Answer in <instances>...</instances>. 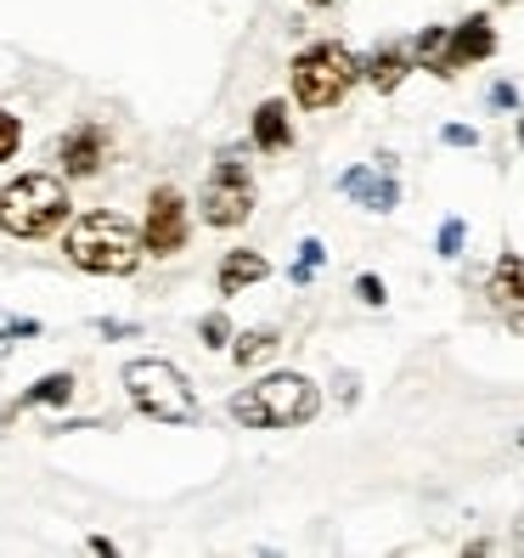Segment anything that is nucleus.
<instances>
[{"label":"nucleus","instance_id":"obj_6","mask_svg":"<svg viewBox=\"0 0 524 558\" xmlns=\"http://www.w3.org/2000/svg\"><path fill=\"white\" fill-rule=\"evenodd\" d=\"M198 209H204L209 226H220V232H232V226H243L254 215V175H248L243 158H220L215 170L204 175Z\"/></svg>","mask_w":524,"mask_h":558},{"label":"nucleus","instance_id":"obj_19","mask_svg":"<svg viewBox=\"0 0 524 558\" xmlns=\"http://www.w3.org/2000/svg\"><path fill=\"white\" fill-rule=\"evenodd\" d=\"M17 142H23V124H17V113L0 108V163H7V158L17 153Z\"/></svg>","mask_w":524,"mask_h":558},{"label":"nucleus","instance_id":"obj_26","mask_svg":"<svg viewBox=\"0 0 524 558\" xmlns=\"http://www.w3.org/2000/svg\"><path fill=\"white\" fill-rule=\"evenodd\" d=\"M310 7H327V0H310Z\"/></svg>","mask_w":524,"mask_h":558},{"label":"nucleus","instance_id":"obj_14","mask_svg":"<svg viewBox=\"0 0 524 558\" xmlns=\"http://www.w3.org/2000/svg\"><path fill=\"white\" fill-rule=\"evenodd\" d=\"M490 300L497 305H524V254H502L497 271H490Z\"/></svg>","mask_w":524,"mask_h":558},{"label":"nucleus","instance_id":"obj_16","mask_svg":"<svg viewBox=\"0 0 524 558\" xmlns=\"http://www.w3.org/2000/svg\"><path fill=\"white\" fill-rule=\"evenodd\" d=\"M277 333L271 327H259V333H243L237 344H232V355H237V367H254V361H266V355H277Z\"/></svg>","mask_w":524,"mask_h":558},{"label":"nucleus","instance_id":"obj_15","mask_svg":"<svg viewBox=\"0 0 524 558\" xmlns=\"http://www.w3.org/2000/svg\"><path fill=\"white\" fill-rule=\"evenodd\" d=\"M62 401H74V373H46L35 389L17 396V407H62Z\"/></svg>","mask_w":524,"mask_h":558},{"label":"nucleus","instance_id":"obj_1","mask_svg":"<svg viewBox=\"0 0 524 558\" xmlns=\"http://www.w3.org/2000/svg\"><path fill=\"white\" fill-rule=\"evenodd\" d=\"M62 248H69V259L80 271H90V277H130L142 266V254H147L142 232L124 215H113V209L80 215L69 226V243H62Z\"/></svg>","mask_w":524,"mask_h":558},{"label":"nucleus","instance_id":"obj_8","mask_svg":"<svg viewBox=\"0 0 524 558\" xmlns=\"http://www.w3.org/2000/svg\"><path fill=\"white\" fill-rule=\"evenodd\" d=\"M490 51H497V28H490V17H463L451 28L446 57H440L435 74H463V69H474V62H485Z\"/></svg>","mask_w":524,"mask_h":558},{"label":"nucleus","instance_id":"obj_10","mask_svg":"<svg viewBox=\"0 0 524 558\" xmlns=\"http://www.w3.org/2000/svg\"><path fill=\"white\" fill-rule=\"evenodd\" d=\"M350 198H362L367 209H378V215H389L395 209V198H401V186L389 181V175H378L373 163H355V170H344V181H339Z\"/></svg>","mask_w":524,"mask_h":558},{"label":"nucleus","instance_id":"obj_12","mask_svg":"<svg viewBox=\"0 0 524 558\" xmlns=\"http://www.w3.org/2000/svg\"><path fill=\"white\" fill-rule=\"evenodd\" d=\"M406 74H412V51H406V46H378V51L367 57V74H362V80H367L373 90H383V96H389Z\"/></svg>","mask_w":524,"mask_h":558},{"label":"nucleus","instance_id":"obj_25","mask_svg":"<svg viewBox=\"0 0 524 558\" xmlns=\"http://www.w3.org/2000/svg\"><path fill=\"white\" fill-rule=\"evenodd\" d=\"M519 142H524V119H519Z\"/></svg>","mask_w":524,"mask_h":558},{"label":"nucleus","instance_id":"obj_22","mask_svg":"<svg viewBox=\"0 0 524 558\" xmlns=\"http://www.w3.org/2000/svg\"><path fill=\"white\" fill-rule=\"evenodd\" d=\"M355 293H362V300H367V305H383V300H389V293H383V282H378L373 271H367L362 282H355Z\"/></svg>","mask_w":524,"mask_h":558},{"label":"nucleus","instance_id":"obj_4","mask_svg":"<svg viewBox=\"0 0 524 558\" xmlns=\"http://www.w3.org/2000/svg\"><path fill=\"white\" fill-rule=\"evenodd\" d=\"M367 74V62L355 57L350 46L339 40H321V46H305L300 57H293V102L321 113V108H333L344 102V90Z\"/></svg>","mask_w":524,"mask_h":558},{"label":"nucleus","instance_id":"obj_21","mask_svg":"<svg viewBox=\"0 0 524 558\" xmlns=\"http://www.w3.org/2000/svg\"><path fill=\"white\" fill-rule=\"evenodd\" d=\"M440 254H446V259L463 254V220H446V226H440Z\"/></svg>","mask_w":524,"mask_h":558},{"label":"nucleus","instance_id":"obj_13","mask_svg":"<svg viewBox=\"0 0 524 558\" xmlns=\"http://www.w3.org/2000/svg\"><path fill=\"white\" fill-rule=\"evenodd\" d=\"M254 147H266V153L293 147V124H288V108L282 102H259L254 108Z\"/></svg>","mask_w":524,"mask_h":558},{"label":"nucleus","instance_id":"obj_18","mask_svg":"<svg viewBox=\"0 0 524 558\" xmlns=\"http://www.w3.org/2000/svg\"><path fill=\"white\" fill-rule=\"evenodd\" d=\"M198 333H204V344H209V350H226V344H232V322H226V316L215 311V316H204Z\"/></svg>","mask_w":524,"mask_h":558},{"label":"nucleus","instance_id":"obj_7","mask_svg":"<svg viewBox=\"0 0 524 558\" xmlns=\"http://www.w3.org/2000/svg\"><path fill=\"white\" fill-rule=\"evenodd\" d=\"M142 243H147V254H158V259H170V254L186 248V198H181L175 186H158L153 198H147Z\"/></svg>","mask_w":524,"mask_h":558},{"label":"nucleus","instance_id":"obj_11","mask_svg":"<svg viewBox=\"0 0 524 558\" xmlns=\"http://www.w3.org/2000/svg\"><path fill=\"white\" fill-rule=\"evenodd\" d=\"M266 277H271V259L254 254V248H232L220 259V293H243V288L266 282Z\"/></svg>","mask_w":524,"mask_h":558},{"label":"nucleus","instance_id":"obj_9","mask_svg":"<svg viewBox=\"0 0 524 558\" xmlns=\"http://www.w3.org/2000/svg\"><path fill=\"white\" fill-rule=\"evenodd\" d=\"M57 158H62V170H69V175H96V170H102V158H108V130L102 124H74L69 136L57 142Z\"/></svg>","mask_w":524,"mask_h":558},{"label":"nucleus","instance_id":"obj_23","mask_svg":"<svg viewBox=\"0 0 524 558\" xmlns=\"http://www.w3.org/2000/svg\"><path fill=\"white\" fill-rule=\"evenodd\" d=\"M446 142H451V147H479V136H474L468 124H451V130H446Z\"/></svg>","mask_w":524,"mask_h":558},{"label":"nucleus","instance_id":"obj_27","mask_svg":"<svg viewBox=\"0 0 524 558\" xmlns=\"http://www.w3.org/2000/svg\"><path fill=\"white\" fill-rule=\"evenodd\" d=\"M502 7H513V0H502Z\"/></svg>","mask_w":524,"mask_h":558},{"label":"nucleus","instance_id":"obj_17","mask_svg":"<svg viewBox=\"0 0 524 558\" xmlns=\"http://www.w3.org/2000/svg\"><path fill=\"white\" fill-rule=\"evenodd\" d=\"M446 28H423V35H417V62H423V69H440V57H446Z\"/></svg>","mask_w":524,"mask_h":558},{"label":"nucleus","instance_id":"obj_24","mask_svg":"<svg viewBox=\"0 0 524 558\" xmlns=\"http://www.w3.org/2000/svg\"><path fill=\"white\" fill-rule=\"evenodd\" d=\"M513 333H524V305H513Z\"/></svg>","mask_w":524,"mask_h":558},{"label":"nucleus","instance_id":"obj_2","mask_svg":"<svg viewBox=\"0 0 524 558\" xmlns=\"http://www.w3.org/2000/svg\"><path fill=\"white\" fill-rule=\"evenodd\" d=\"M321 412V389L305 373H271L232 396V417L243 429H300Z\"/></svg>","mask_w":524,"mask_h":558},{"label":"nucleus","instance_id":"obj_3","mask_svg":"<svg viewBox=\"0 0 524 558\" xmlns=\"http://www.w3.org/2000/svg\"><path fill=\"white\" fill-rule=\"evenodd\" d=\"M69 220V186L57 175H17L0 186V232L7 238H51Z\"/></svg>","mask_w":524,"mask_h":558},{"label":"nucleus","instance_id":"obj_20","mask_svg":"<svg viewBox=\"0 0 524 558\" xmlns=\"http://www.w3.org/2000/svg\"><path fill=\"white\" fill-rule=\"evenodd\" d=\"M321 254H327V248L310 238V243H305V259H293V282H310V277H316V266H321Z\"/></svg>","mask_w":524,"mask_h":558},{"label":"nucleus","instance_id":"obj_5","mask_svg":"<svg viewBox=\"0 0 524 558\" xmlns=\"http://www.w3.org/2000/svg\"><path fill=\"white\" fill-rule=\"evenodd\" d=\"M124 389L136 401V412H147L153 423H198V396H192L186 373L170 367V361H130Z\"/></svg>","mask_w":524,"mask_h":558}]
</instances>
